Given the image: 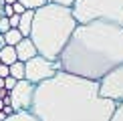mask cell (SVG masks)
Returning a JSON list of instances; mask_svg holds the SVG:
<instances>
[{"mask_svg": "<svg viewBox=\"0 0 123 121\" xmlns=\"http://www.w3.org/2000/svg\"><path fill=\"white\" fill-rule=\"evenodd\" d=\"M117 107L99 95V83L57 71L37 85L30 113L38 121H111Z\"/></svg>", "mask_w": 123, "mask_h": 121, "instance_id": "6da1fadb", "label": "cell"}, {"mask_svg": "<svg viewBox=\"0 0 123 121\" xmlns=\"http://www.w3.org/2000/svg\"><path fill=\"white\" fill-rule=\"evenodd\" d=\"M123 63V26L109 22L77 24L63 53L59 69L65 73L99 81Z\"/></svg>", "mask_w": 123, "mask_h": 121, "instance_id": "7a4b0ae2", "label": "cell"}, {"mask_svg": "<svg viewBox=\"0 0 123 121\" xmlns=\"http://www.w3.org/2000/svg\"><path fill=\"white\" fill-rule=\"evenodd\" d=\"M75 26L77 20L69 6L47 2L44 6L34 10L28 38L32 40L40 57L49 60H59V54L69 42Z\"/></svg>", "mask_w": 123, "mask_h": 121, "instance_id": "3957f363", "label": "cell"}, {"mask_svg": "<svg viewBox=\"0 0 123 121\" xmlns=\"http://www.w3.org/2000/svg\"><path fill=\"white\" fill-rule=\"evenodd\" d=\"M71 10L77 24L101 20L123 26V0H77Z\"/></svg>", "mask_w": 123, "mask_h": 121, "instance_id": "277c9868", "label": "cell"}, {"mask_svg": "<svg viewBox=\"0 0 123 121\" xmlns=\"http://www.w3.org/2000/svg\"><path fill=\"white\" fill-rule=\"evenodd\" d=\"M57 71H61L59 69V60H49V59L37 54V57H32L30 60L24 63V79L30 81L32 85H38V83H43V81L55 77Z\"/></svg>", "mask_w": 123, "mask_h": 121, "instance_id": "5b68a950", "label": "cell"}, {"mask_svg": "<svg viewBox=\"0 0 123 121\" xmlns=\"http://www.w3.org/2000/svg\"><path fill=\"white\" fill-rule=\"evenodd\" d=\"M97 83H99V95L101 97L111 99L113 103H123V63L119 67L111 69Z\"/></svg>", "mask_w": 123, "mask_h": 121, "instance_id": "8992f818", "label": "cell"}, {"mask_svg": "<svg viewBox=\"0 0 123 121\" xmlns=\"http://www.w3.org/2000/svg\"><path fill=\"white\" fill-rule=\"evenodd\" d=\"M34 89H37V85H32L26 79L16 81V85L8 91L10 107L14 111H30V105H32V99H34Z\"/></svg>", "mask_w": 123, "mask_h": 121, "instance_id": "52a82bcc", "label": "cell"}, {"mask_svg": "<svg viewBox=\"0 0 123 121\" xmlns=\"http://www.w3.org/2000/svg\"><path fill=\"white\" fill-rule=\"evenodd\" d=\"M14 53H16V60H22V63H26V60H30L32 57L38 54L34 44H32V40L28 36H22V40L18 44H14Z\"/></svg>", "mask_w": 123, "mask_h": 121, "instance_id": "ba28073f", "label": "cell"}, {"mask_svg": "<svg viewBox=\"0 0 123 121\" xmlns=\"http://www.w3.org/2000/svg\"><path fill=\"white\" fill-rule=\"evenodd\" d=\"M32 16H34V10H24L20 14V20H18V30L22 36H28L30 32V26H32Z\"/></svg>", "mask_w": 123, "mask_h": 121, "instance_id": "9c48e42d", "label": "cell"}, {"mask_svg": "<svg viewBox=\"0 0 123 121\" xmlns=\"http://www.w3.org/2000/svg\"><path fill=\"white\" fill-rule=\"evenodd\" d=\"M14 60H16V53H14V47H10V44H4L2 48H0V63L2 65H12Z\"/></svg>", "mask_w": 123, "mask_h": 121, "instance_id": "30bf717a", "label": "cell"}, {"mask_svg": "<svg viewBox=\"0 0 123 121\" xmlns=\"http://www.w3.org/2000/svg\"><path fill=\"white\" fill-rule=\"evenodd\" d=\"M2 36H4V44H10V47H14V44H18L20 40H22V34H20L18 28H10V30H6Z\"/></svg>", "mask_w": 123, "mask_h": 121, "instance_id": "8fae6325", "label": "cell"}, {"mask_svg": "<svg viewBox=\"0 0 123 121\" xmlns=\"http://www.w3.org/2000/svg\"><path fill=\"white\" fill-rule=\"evenodd\" d=\"M8 77H14L16 81L24 79V63L22 60H14V63L8 67Z\"/></svg>", "mask_w": 123, "mask_h": 121, "instance_id": "7c38bea8", "label": "cell"}, {"mask_svg": "<svg viewBox=\"0 0 123 121\" xmlns=\"http://www.w3.org/2000/svg\"><path fill=\"white\" fill-rule=\"evenodd\" d=\"M4 121H38L37 117H34L30 111H16V113H12V115H8Z\"/></svg>", "mask_w": 123, "mask_h": 121, "instance_id": "4fadbf2b", "label": "cell"}, {"mask_svg": "<svg viewBox=\"0 0 123 121\" xmlns=\"http://www.w3.org/2000/svg\"><path fill=\"white\" fill-rule=\"evenodd\" d=\"M16 2L22 4L24 10H37V8H40V6H44L49 0H16Z\"/></svg>", "mask_w": 123, "mask_h": 121, "instance_id": "5bb4252c", "label": "cell"}, {"mask_svg": "<svg viewBox=\"0 0 123 121\" xmlns=\"http://www.w3.org/2000/svg\"><path fill=\"white\" fill-rule=\"evenodd\" d=\"M111 121H123V103H117L113 115H111Z\"/></svg>", "mask_w": 123, "mask_h": 121, "instance_id": "9a60e30c", "label": "cell"}, {"mask_svg": "<svg viewBox=\"0 0 123 121\" xmlns=\"http://www.w3.org/2000/svg\"><path fill=\"white\" fill-rule=\"evenodd\" d=\"M6 30H10V22L6 16H0V34H4Z\"/></svg>", "mask_w": 123, "mask_h": 121, "instance_id": "2e32d148", "label": "cell"}, {"mask_svg": "<svg viewBox=\"0 0 123 121\" xmlns=\"http://www.w3.org/2000/svg\"><path fill=\"white\" fill-rule=\"evenodd\" d=\"M14 85H16V79H14V77H4V89H6V91H10Z\"/></svg>", "mask_w": 123, "mask_h": 121, "instance_id": "e0dca14e", "label": "cell"}, {"mask_svg": "<svg viewBox=\"0 0 123 121\" xmlns=\"http://www.w3.org/2000/svg\"><path fill=\"white\" fill-rule=\"evenodd\" d=\"M18 20H20V14H12V16H8L10 28H18Z\"/></svg>", "mask_w": 123, "mask_h": 121, "instance_id": "ac0fdd59", "label": "cell"}, {"mask_svg": "<svg viewBox=\"0 0 123 121\" xmlns=\"http://www.w3.org/2000/svg\"><path fill=\"white\" fill-rule=\"evenodd\" d=\"M49 2H53V4H61V6H73V4L77 2V0H49Z\"/></svg>", "mask_w": 123, "mask_h": 121, "instance_id": "d6986e66", "label": "cell"}, {"mask_svg": "<svg viewBox=\"0 0 123 121\" xmlns=\"http://www.w3.org/2000/svg\"><path fill=\"white\" fill-rule=\"evenodd\" d=\"M12 12H14V14H22V12H24V6H22L20 2H14V4H12Z\"/></svg>", "mask_w": 123, "mask_h": 121, "instance_id": "ffe728a7", "label": "cell"}, {"mask_svg": "<svg viewBox=\"0 0 123 121\" xmlns=\"http://www.w3.org/2000/svg\"><path fill=\"white\" fill-rule=\"evenodd\" d=\"M0 77H8V65H2V63H0Z\"/></svg>", "mask_w": 123, "mask_h": 121, "instance_id": "44dd1931", "label": "cell"}, {"mask_svg": "<svg viewBox=\"0 0 123 121\" xmlns=\"http://www.w3.org/2000/svg\"><path fill=\"white\" fill-rule=\"evenodd\" d=\"M2 111H4L6 115H12V113H16V111H14L12 107H10V105H4V109H2Z\"/></svg>", "mask_w": 123, "mask_h": 121, "instance_id": "7402d4cb", "label": "cell"}, {"mask_svg": "<svg viewBox=\"0 0 123 121\" xmlns=\"http://www.w3.org/2000/svg\"><path fill=\"white\" fill-rule=\"evenodd\" d=\"M6 117H8V115L4 113V111H0V121H4V119H6Z\"/></svg>", "mask_w": 123, "mask_h": 121, "instance_id": "603a6c76", "label": "cell"}, {"mask_svg": "<svg viewBox=\"0 0 123 121\" xmlns=\"http://www.w3.org/2000/svg\"><path fill=\"white\" fill-rule=\"evenodd\" d=\"M16 0H4V4H14Z\"/></svg>", "mask_w": 123, "mask_h": 121, "instance_id": "cb8c5ba5", "label": "cell"}, {"mask_svg": "<svg viewBox=\"0 0 123 121\" xmlns=\"http://www.w3.org/2000/svg\"><path fill=\"white\" fill-rule=\"evenodd\" d=\"M0 89H4V79L0 77Z\"/></svg>", "mask_w": 123, "mask_h": 121, "instance_id": "d4e9b609", "label": "cell"}, {"mask_svg": "<svg viewBox=\"0 0 123 121\" xmlns=\"http://www.w3.org/2000/svg\"><path fill=\"white\" fill-rule=\"evenodd\" d=\"M2 109H4V101L0 99V111H2Z\"/></svg>", "mask_w": 123, "mask_h": 121, "instance_id": "484cf974", "label": "cell"}]
</instances>
